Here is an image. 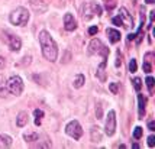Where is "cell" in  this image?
<instances>
[{
    "label": "cell",
    "instance_id": "obj_1",
    "mask_svg": "<svg viewBox=\"0 0 155 149\" xmlns=\"http://www.w3.org/2000/svg\"><path fill=\"white\" fill-rule=\"evenodd\" d=\"M38 36H39V45L42 48V54H44L45 59L50 62H55L57 57H58V47H57L55 41L47 31H41Z\"/></svg>",
    "mask_w": 155,
    "mask_h": 149
},
{
    "label": "cell",
    "instance_id": "obj_2",
    "mask_svg": "<svg viewBox=\"0 0 155 149\" xmlns=\"http://www.w3.org/2000/svg\"><path fill=\"white\" fill-rule=\"evenodd\" d=\"M9 20H10V23H13V25L25 26V25L28 23V20H29V12H28V9H25V7H16V9L10 13Z\"/></svg>",
    "mask_w": 155,
    "mask_h": 149
},
{
    "label": "cell",
    "instance_id": "obj_3",
    "mask_svg": "<svg viewBox=\"0 0 155 149\" xmlns=\"http://www.w3.org/2000/svg\"><path fill=\"white\" fill-rule=\"evenodd\" d=\"M6 87H7V90H9L13 96H20L22 91H23V81H22V78H20L19 75H12V77L7 80Z\"/></svg>",
    "mask_w": 155,
    "mask_h": 149
},
{
    "label": "cell",
    "instance_id": "obj_4",
    "mask_svg": "<svg viewBox=\"0 0 155 149\" xmlns=\"http://www.w3.org/2000/svg\"><path fill=\"white\" fill-rule=\"evenodd\" d=\"M88 54H100L103 59H107L109 57V48L104 45L100 39H93L88 45Z\"/></svg>",
    "mask_w": 155,
    "mask_h": 149
},
{
    "label": "cell",
    "instance_id": "obj_5",
    "mask_svg": "<svg viewBox=\"0 0 155 149\" xmlns=\"http://www.w3.org/2000/svg\"><path fill=\"white\" fill-rule=\"evenodd\" d=\"M3 41L7 44V47L10 48L12 51H20L22 48V41H20V38L16 36V35H13L12 32H9V31H3Z\"/></svg>",
    "mask_w": 155,
    "mask_h": 149
},
{
    "label": "cell",
    "instance_id": "obj_6",
    "mask_svg": "<svg viewBox=\"0 0 155 149\" xmlns=\"http://www.w3.org/2000/svg\"><path fill=\"white\" fill-rule=\"evenodd\" d=\"M65 133L68 135L70 138H72L74 140H78V139L83 136V129H81V125H80L77 120H71L68 125L65 126Z\"/></svg>",
    "mask_w": 155,
    "mask_h": 149
},
{
    "label": "cell",
    "instance_id": "obj_7",
    "mask_svg": "<svg viewBox=\"0 0 155 149\" xmlns=\"http://www.w3.org/2000/svg\"><path fill=\"white\" fill-rule=\"evenodd\" d=\"M104 132L107 136H113L116 132V112L110 110L106 117V125H104Z\"/></svg>",
    "mask_w": 155,
    "mask_h": 149
},
{
    "label": "cell",
    "instance_id": "obj_8",
    "mask_svg": "<svg viewBox=\"0 0 155 149\" xmlns=\"http://www.w3.org/2000/svg\"><path fill=\"white\" fill-rule=\"evenodd\" d=\"M119 16L122 17V20H123V25H125L126 28H131V26H133V17L129 15V12L126 10V7H121V10H119Z\"/></svg>",
    "mask_w": 155,
    "mask_h": 149
},
{
    "label": "cell",
    "instance_id": "obj_9",
    "mask_svg": "<svg viewBox=\"0 0 155 149\" xmlns=\"http://www.w3.org/2000/svg\"><path fill=\"white\" fill-rule=\"evenodd\" d=\"M64 28H65V31H74L75 28H77V23H75V19L74 16L71 15V13H65L64 15Z\"/></svg>",
    "mask_w": 155,
    "mask_h": 149
},
{
    "label": "cell",
    "instance_id": "obj_10",
    "mask_svg": "<svg viewBox=\"0 0 155 149\" xmlns=\"http://www.w3.org/2000/svg\"><path fill=\"white\" fill-rule=\"evenodd\" d=\"M106 35L109 36V41H110L112 44H116V42H119V41H121V32H119V31H116V29L107 28V29H106Z\"/></svg>",
    "mask_w": 155,
    "mask_h": 149
},
{
    "label": "cell",
    "instance_id": "obj_11",
    "mask_svg": "<svg viewBox=\"0 0 155 149\" xmlns=\"http://www.w3.org/2000/svg\"><path fill=\"white\" fill-rule=\"evenodd\" d=\"M106 64H107V59H103L102 64H99L97 67V78L102 83H106Z\"/></svg>",
    "mask_w": 155,
    "mask_h": 149
},
{
    "label": "cell",
    "instance_id": "obj_12",
    "mask_svg": "<svg viewBox=\"0 0 155 149\" xmlns=\"http://www.w3.org/2000/svg\"><path fill=\"white\" fill-rule=\"evenodd\" d=\"M145 106H146V99L139 94L138 96V113H139V119H144L145 116Z\"/></svg>",
    "mask_w": 155,
    "mask_h": 149
},
{
    "label": "cell",
    "instance_id": "obj_13",
    "mask_svg": "<svg viewBox=\"0 0 155 149\" xmlns=\"http://www.w3.org/2000/svg\"><path fill=\"white\" fill-rule=\"evenodd\" d=\"M12 138L9 135H0V149L10 148L12 146Z\"/></svg>",
    "mask_w": 155,
    "mask_h": 149
},
{
    "label": "cell",
    "instance_id": "obj_14",
    "mask_svg": "<svg viewBox=\"0 0 155 149\" xmlns=\"http://www.w3.org/2000/svg\"><path fill=\"white\" fill-rule=\"evenodd\" d=\"M26 123H28V113L26 112H20L16 117V125L19 128H23Z\"/></svg>",
    "mask_w": 155,
    "mask_h": 149
},
{
    "label": "cell",
    "instance_id": "obj_15",
    "mask_svg": "<svg viewBox=\"0 0 155 149\" xmlns=\"http://www.w3.org/2000/svg\"><path fill=\"white\" fill-rule=\"evenodd\" d=\"M91 140H93V142L102 140V133H100V130H99V128H96V126L91 128Z\"/></svg>",
    "mask_w": 155,
    "mask_h": 149
},
{
    "label": "cell",
    "instance_id": "obj_16",
    "mask_svg": "<svg viewBox=\"0 0 155 149\" xmlns=\"http://www.w3.org/2000/svg\"><path fill=\"white\" fill-rule=\"evenodd\" d=\"M84 83H86V77L83 75V74H78L77 77H75V80H74V87L75 88H81L83 85H84Z\"/></svg>",
    "mask_w": 155,
    "mask_h": 149
},
{
    "label": "cell",
    "instance_id": "obj_17",
    "mask_svg": "<svg viewBox=\"0 0 155 149\" xmlns=\"http://www.w3.org/2000/svg\"><path fill=\"white\" fill-rule=\"evenodd\" d=\"M23 139L26 142H35L39 139V136H38V133H26V135H23Z\"/></svg>",
    "mask_w": 155,
    "mask_h": 149
},
{
    "label": "cell",
    "instance_id": "obj_18",
    "mask_svg": "<svg viewBox=\"0 0 155 149\" xmlns=\"http://www.w3.org/2000/svg\"><path fill=\"white\" fill-rule=\"evenodd\" d=\"M145 83H146V87H148V90H149V93H152V88H154V84H155L154 77H146V80H145Z\"/></svg>",
    "mask_w": 155,
    "mask_h": 149
},
{
    "label": "cell",
    "instance_id": "obj_19",
    "mask_svg": "<svg viewBox=\"0 0 155 149\" xmlns=\"http://www.w3.org/2000/svg\"><path fill=\"white\" fill-rule=\"evenodd\" d=\"M132 83H133L135 90H136V91H141V88H142V80H141L139 77H135V78L132 80Z\"/></svg>",
    "mask_w": 155,
    "mask_h": 149
},
{
    "label": "cell",
    "instance_id": "obj_20",
    "mask_svg": "<svg viewBox=\"0 0 155 149\" xmlns=\"http://www.w3.org/2000/svg\"><path fill=\"white\" fill-rule=\"evenodd\" d=\"M136 68H138V65H136V59L132 58V59L129 61V71H131V72H135Z\"/></svg>",
    "mask_w": 155,
    "mask_h": 149
},
{
    "label": "cell",
    "instance_id": "obj_21",
    "mask_svg": "<svg viewBox=\"0 0 155 149\" xmlns=\"http://www.w3.org/2000/svg\"><path fill=\"white\" fill-rule=\"evenodd\" d=\"M141 136H142V128H141V126H136L135 130H133V138H135V139H141Z\"/></svg>",
    "mask_w": 155,
    "mask_h": 149
},
{
    "label": "cell",
    "instance_id": "obj_22",
    "mask_svg": "<svg viewBox=\"0 0 155 149\" xmlns=\"http://www.w3.org/2000/svg\"><path fill=\"white\" fill-rule=\"evenodd\" d=\"M112 23L116 25V26H121V25H123V20H122L121 16H115L113 19H112Z\"/></svg>",
    "mask_w": 155,
    "mask_h": 149
},
{
    "label": "cell",
    "instance_id": "obj_23",
    "mask_svg": "<svg viewBox=\"0 0 155 149\" xmlns=\"http://www.w3.org/2000/svg\"><path fill=\"white\" fill-rule=\"evenodd\" d=\"M6 93V83H4V80L0 77V96H3Z\"/></svg>",
    "mask_w": 155,
    "mask_h": 149
},
{
    "label": "cell",
    "instance_id": "obj_24",
    "mask_svg": "<svg viewBox=\"0 0 155 149\" xmlns=\"http://www.w3.org/2000/svg\"><path fill=\"white\" fill-rule=\"evenodd\" d=\"M142 68H144V71H145V72H148V74L152 71V67H151V64H149V61H145V62H144V65H142Z\"/></svg>",
    "mask_w": 155,
    "mask_h": 149
},
{
    "label": "cell",
    "instance_id": "obj_25",
    "mask_svg": "<svg viewBox=\"0 0 155 149\" xmlns=\"http://www.w3.org/2000/svg\"><path fill=\"white\" fill-rule=\"evenodd\" d=\"M109 90H110L113 94H118V83H110L109 84Z\"/></svg>",
    "mask_w": 155,
    "mask_h": 149
},
{
    "label": "cell",
    "instance_id": "obj_26",
    "mask_svg": "<svg viewBox=\"0 0 155 149\" xmlns=\"http://www.w3.org/2000/svg\"><path fill=\"white\" fill-rule=\"evenodd\" d=\"M148 146H149V148H154L155 146V136L154 135H151V136L148 138Z\"/></svg>",
    "mask_w": 155,
    "mask_h": 149
},
{
    "label": "cell",
    "instance_id": "obj_27",
    "mask_svg": "<svg viewBox=\"0 0 155 149\" xmlns=\"http://www.w3.org/2000/svg\"><path fill=\"white\" fill-rule=\"evenodd\" d=\"M97 32H99V28H97V26H91V28H88V33H90V35H96Z\"/></svg>",
    "mask_w": 155,
    "mask_h": 149
},
{
    "label": "cell",
    "instance_id": "obj_28",
    "mask_svg": "<svg viewBox=\"0 0 155 149\" xmlns=\"http://www.w3.org/2000/svg\"><path fill=\"white\" fill-rule=\"evenodd\" d=\"M34 115H35V117L41 119V117H44V112H42V110H39V109H36V110L34 112Z\"/></svg>",
    "mask_w": 155,
    "mask_h": 149
},
{
    "label": "cell",
    "instance_id": "obj_29",
    "mask_svg": "<svg viewBox=\"0 0 155 149\" xmlns=\"http://www.w3.org/2000/svg\"><path fill=\"white\" fill-rule=\"evenodd\" d=\"M116 54H118V59H116V64H115V65L119 67L122 64V54H121V51H118Z\"/></svg>",
    "mask_w": 155,
    "mask_h": 149
},
{
    "label": "cell",
    "instance_id": "obj_30",
    "mask_svg": "<svg viewBox=\"0 0 155 149\" xmlns=\"http://www.w3.org/2000/svg\"><path fill=\"white\" fill-rule=\"evenodd\" d=\"M148 129H149V130H155V122L154 120H151V122L148 123Z\"/></svg>",
    "mask_w": 155,
    "mask_h": 149
},
{
    "label": "cell",
    "instance_id": "obj_31",
    "mask_svg": "<svg viewBox=\"0 0 155 149\" xmlns=\"http://www.w3.org/2000/svg\"><path fill=\"white\" fill-rule=\"evenodd\" d=\"M96 115H97V119H102V106H99V107H97Z\"/></svg>",
    "mask_w": 155,
    "mask_h": 149
},
{
    "label": "cell",
    "instance_id": "obj_32",
    "mask_svg": "<svg viewBox=\"0 0 155 149\" xmlns=\"http://www.w3.org/2000/svg\"><path fill=\"white\" fill-rule=\"evenodd\" d=\"M6 65V61H4V58L3 57H0V69H3Z\"/></svg>",
    "mask_w": 155,
    "mask_h": 149
},
{
    "label": "cell",
    "instance_id": "obj_33",
    "mask_svg": "<svg viewBox=\"0 0 155 149\" xmlns=\"http://www.w3.org/2000/svg\"><path fill=\"white\" fill-rule=\"evenodd\" d=\"M154 19H155V12L152 10V12H151V15H149V20H151V23L154 22Z\"/></svg>",
    "mask_w": 155,
    "mask_h": 149
},
{
    "label": "cell",
    "instance_id": "obj_34",
    "mask_svg": "<svg viewBox=\"0 0 155 149\" xmlns=\"http://www.w3.org/2000/svg\"><path fill=\"white\" fill-rule=\"evenodd\" d=\"M128 39H129V41H133V39H135V33H131V35L128 36Z\"/></svg>",
    "mask_w": 155,
    "mask_h": 149
},
{
    "label": "cell",
    "instance_id": "obj_35",
    "mask_svg": "<svg viewBox=\"0 0 155 149\" xmlns=\"http://www.w3.org/2000/svg\"><path fill=\"white\" fill-rule=\"evenodd\" d=\"M35 125H36V126H41V119L36 117V119H35Z\"/></svg>",
    "mask_w": 155,
    "mask_h": 149
},
{
    "label": "cell",
    "instance_id": "obj_36",
    "mask_svg": "<svg viewBox=\"0 0 155 149\" xmlns=\"http://www.w3.org/2000/svg\"><path fill=\"white\" fill-rule=\"evenodd\" d=\"M132 148H133V149H139V145H138V143H133V145H132Z\"/></svg>",
    "mask_w": 155,
    "mask_h": 149
},
{
    "label": "cell",
    "instance_id": "obj_37",
    "mask_svg": "<svg viewBox=\"0 0 155 149\" xmlns=\"http://www.w3.org/2000/svg\"><path fill=\"white\" fill-rule=\"evenodd\" d=\"M148 4H152V3H155V0H145Z\"/></svg>",
    "mask_w": 155,
    "mask_h": 149
}]
</instances>
